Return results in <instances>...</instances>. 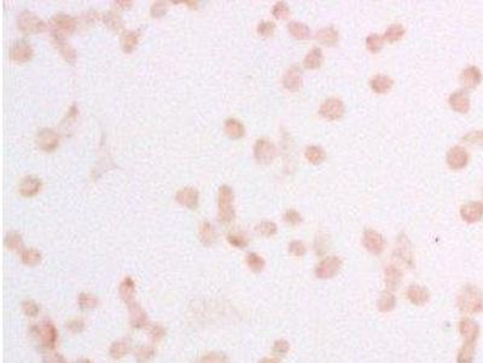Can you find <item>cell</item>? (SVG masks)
Masks as SVG:
<instances>
[{
  "label": "cell",
  "instance_id": "cell-1",
  "mask_svg": "<svg viewBox=\"0 0 483 363\" xmlns=\"http://www.w3.org/2000/svg\"><path fill=\"white\" fill-rule=\"evenodd\" d=\"M456 305L463 313L474 315L483 311V293L475 284H466L458 294Z\"/></svg>",
  "mask_w": 483,
  "mask_h": 363
},
{
  "label": "cell",
  "instance_id": "cell-2",
  "mask_svg": "<svg viewBox=\"0 0 483 363\" xmlns=\"http://www.w3.org/2000/svg\"><path fill=\"white\" fill-rule=\"evenodd\" d=\"M233 201H235V194L231 186L222 185L219 189L218 196V217L221 223H230L235 218L236 212Z\"/></svg>",
  "mask_w": 483,
  "mask_h": 363
},
{
  "label": "cell",
  "instance_id": "cell-3",
  "mask_svg": "<svg viewBox=\"0 0 483 363\" xmlns=\"http://www.w3.org/2000/svg\"><path fill=\"white\" fill-rule=\"evenodd\" d=\"M31 333L33 336H35L38 340H40V345L42 349H55L58 338V332L51 321L45 320V321L41 323V326L32 327Z\"/></svg>",
  "mask_w": 483,
  "mask_h": 363
},
{
  "label": "cell",
  "instance_id": "cell-4",
  "mask_svg": "<svg viewBox=\"0 0 483 363\" xmlns=\"http://www.w3.org/2000/svg\"><path fill=\"white\" fill-rule=\"evenodd\" d=\"M18 29L24 34H38L46 29L45 22L40 17L29 11H23L17 18Z\"/></svg>",
  "mask_w": 483,
  "mask_h": 363
},
{
  "label": "cell",
  "instance_id": "cell-5",
  "mask_svg": "<svg viewBox=\"0 0 483 363\" xmlns=\"http://www.w3.org/2000/svg\"><path fill=\"white\" fill-rule=\"evenodd\" d=\"M363 246L371 254L379 256L386 247V240H384L383 235L374 229H365L363 234Z\"/></svg>",
  "mask_w": 483,
  "mask_h": 363
},
{
  "label": "cell",
  "instance_id": "cell-6",
  "mask_svg": "<svg viewBox=\"0 0 483 363\" xmlns=\"http://www.w3.org/2000/svg\"><path fill=\"white\" fill-rule=\"evenodd\" d=\"M341 268H342V260L337 256L326 257L315 268V276L321 280L331 279L340 273Z\"/></svg>",
  "mask_w": 483,
  "mask_h": 363
},
{
  "label": "cell",
  "instance_id": "cell-7",
  "mask_svg": "<svg viewBox=\"0 0 483 363\" xmlns=\"http://www.w3.org/2000/svg\"><path fill=\"white\" fill-rule=\"evenodd\" d=\"M395 257L399 258L400 260L412 269L415 268V254H413L412 244H411L410 238L406 236L405 234L401 233L397 236L396 240V247H395Z\"/></svg>",
  "mask_w": 483,
  "mask_h": 363
},
{
  "label": "cell",
  "instance_id": "cell-8",
  "mask_svg": "<svg viewBox=\"0 0 483 363\" xmlns=\"http://www.w3.org/2000/svg\"><path fill=\"white\" fill-rule=\"evenodd\" d=\"M344 110V104L340 98H327L325 100L321 106L319 108V114L321 117L326 119L328 121H335L341 119L343 116Z\"/></svg>",
  "mask_w": 483,
  "mask_h": 363
},
{
  "label": "cell",
  "instance_id": "cell-9",
  "mask_svg": "<svg viewBox=\"0 0 483 363\" xmlns=\"http://www.w3.org/2000/svg\"><path fill=\"white\" fill-rule=\"evenodd\" d=\"M277 155V149L274 144L266 138L256 140L254 146V158L260 163L272 162Z\"/></svg>",
  "mask_w": 483,
  "mask_h": 363
},
{
  "label": "cell",
  "instance_id": "cell-10",
  "mask_svg": "<svg viewBox=\"0 0 483 363\" xmlns=\"http://www.w3.org/2000/svg\"><path fill=\"white\" fill-rule=\"evenodd\" d=\"M50 23L52 27V32L60 33L62 35L71 34V33H74L75 29H77V21H75V18L64 14L56 15L55 17L51 18Z\"/></svg>",
  "mask_w": 483,
  "mask_h": 363
},
{
  "label": "cell",
  "instance_id": "cell-11",
  "mask_svg": "<svg viewBox=\"0 0 483 363\" xmlns=\"http://www.w3.org/2000/svg\"><path fill=\"white\" fill-rule=\"evenodd\" d=\"M33 57V47L29 42L24 40L16 41L10 49V58L17 63H26Z\"/></svg>",
  "mask_w": 483,
  "mask_h": 363
},
{
  "label": "cell",
  "instance_id": "cell-12",
  "mask_svg": "<svg viewBox=\"0 0 483 363\" xmlns=\"http://www.w3.org/2000/svg\"><path fill=\"white\" fill-rule=\"evenodd\" d=\"M469 162V154L463 147H452L447 153V163L452 170L464 168Z\"/></svg>",
  "mask_w": 483,
  "mask_h": 363
},
{
  "label": "cell",
  "instance_id": "cell-13",
  "mask_svg": "<svg viewBox=\"0 0 483 363\" xmlns=\"http://www.w3.org/2000/svg\"><path fill=\"white\" fill-rule=\"evenodd\" d=\"M283 85L290 92H298L302 86V71L300 65L294 64L283 77Z\"/></svg>",
  "mask_w": 483,
  "mask_h": 363
},
{
  "label": "cell",
  "instance_id": "cell-14",
  "mask_svg": "<svg viewBox=\"0 0 483 363\" xmlns=\"http://www.w3.org/2000/svg\"><path fill=\"white\" fill-rule=\"evenodd\" d=\"M38 146L44 152L51 153L60 146V136L51 129H44L38 133Z\"/></svg>",
  "mask_w": 483,
  "mask_h": 363
},
{
  "label": "cell",
  "instance_id": "cell-15",
  "mask_svg": "<svg viewBox=\"0 0 483 363\" xmlns=\"http://www.w3.org/2000/svg\"><path fill=\"white\" fill-rule=\"evenodd\" d=\"M175 200L178 201L180 205L189 208V210H197L199 204V192L196 188L187 186V188L180 189V190L176 192Z\"/></svg>",
  "mask_w": 483,
  "mask_h": 363
},
{
  "label": "cell",
  "instance_id": "cell-16",
  "mask_svg": "<svg viewBox=\"0 0 483 363\" xmlns=\"http://www.w3.org/2000/svg\"><path fill=\"white\" fill-rule=\"evenodd\" d=\"M461 215L466 223H476L483 218V202L470 201L463 205L461 208Z\"/></svg>",
  "mask_w": 483,
  "mask_h": 363
},
{
  "label": "cell",
  "instance_id": "cell-17",
  "mask_svg": "<svg viewBox=\"0 0 483 363\" xmlns=\"http://www.w3.org/2000/svg\"><path fill=\"white\" fill-rule=\"evenodd\" d=\"M459 80L465 90H474L482 81V73L477 67L470 65L462 71Z\"/></svg>",
  "mask_w": 483,
  "mask_h": 363
},
{
  "label": "cell",
  "instance_id": "cell-18",
  "mask_svg": "<svg viewBox=\"0 0 483 363\" xmlns=\"http://www.w3.org/2000/svg\"><path fill=\"white\" fill-rule=\"evenodd\" d=\"M448 104L454 112L465 114L470 110V98L465 90L454 91L448 98Z\"/></svg>",
  "mask_w": 483,
  "mask_h": 363
},
{
  "label": "cell",
  "instance_id": "cell-19",
  "mask_svg": "<svg viewBox=\"0 0 483 363\" xmlns=\"http://www.w3.org/2000/svg\"><path fill=\"white\" fill-rule=\"evenodd\" d=\"M52 37H54L55 46L57 47V50L60 51V54L63 56L64 60L69 62L70 64H74L75 61H77V52L65 41L64 35L60 34V33L52 32Z\"/></svg>",
  "mask_w": 483,
  "mask_h": 363
},
{
  "label": "cell",
  "instance_id": "cell-20",
  "mask_svg": "<svg viewBox=\"0 0 483 363\" xmlns=\"http://www.w3.org/2000/svg\"><path fill=\"white\" fill-rule=\"evenodd\" d=\"M459 332L464 339V343L476 344L479 335V327L474 320L464 319L459 323Z\"/></svg>",
  "mask_w": 483,
  "mask_h": 363
},
{
  "label": "cell",
  "instance_id": "cell-21",
  "mask_svg": "<svg viewBox=\"0 0 483 363\" xmlns=\"http://www.w3.org/2000/svg\"><path fill=\"white\" fill-rule=\"evenodd\" d=\"M128 309H130L131 326H132L133 328L141 329L145 328V327L149 325V320H147L145 310H144L139 304L134 302L131 303L130 305H128Z\"/></svg>",
  "mask_w": 483,
  "mask_h": 363
},
{
  "label": "cell",
  "instance_id": "cell-22",
  "mask_svg": "<svg viewBox=\"0 0 483 363\" xmlns=\"http://www.w3.org/2000/svg\"><path fill=\"white\" fill-rule=\"evenodd\" d=\"M407 298L415 305L422 306L429 302L430 293L425 287L419 286V284H411L407 289Z\"/></svg>",
  "mask_w": 483,
  "mask_h": 363
},
{
  "label": "cell",
  "instance_id": "cell-23",
  "mask_svg": "<svg viewBox=\"0 0 483 363\" xmlns=\"http://www.w3.org/2000/svg\"><path fill=\"white\" fill-rule=\"evenodd\" d=\"M40 189L41 181L38 177H34V176H28V177L23 178L22 182L19 183V192L26 198L35 196L40 191Z\"/></svg>",
  "mask_w": 483,
  "mask_h": 363
},
{
  "label": "cell",
  "instance_id": "cell-24",
  "mask_svg": "<svg viewBox=\"0 0 483 363\" xmlns=\"http://www.w3.org/2000/svg\"><path fill=\"white\" fill-rule=\"evenodd\" d=\"M402 280V271L396 265H388L384 270V282L388 291H395Z\"/></svg>",
  "mask_w": 483,
  "mask_h": 363
},
{
  "label": "cell",
  "instance_id": "cell-25",
  "mask_svg": "<svg viewBox=\"0 0 483 363\" xmlns=\"http://www.w3.org/2000/svg\"><path fill=\"white\" fill-rule=\"evenodd\" d=\"M394 85V80L392 78H389L388 75H383V74H377L374 75L372 79L370 80V86L372 89L373 92L383 94L387 93L388 91L393 87Z\"/></svg>",
  "mask_w": 483,
  "mask_h": 363
},
{
  "label": "cell",
  "instance_id": "cell-26",
  "mask_svg": "<svg viewBox=\"0 0 483 363\" xmlns=\"http://www.w3.org/2000/svg\"><path fill=\"white\" fill-rule=\"evenodd\" d=\"M315 39L320 44L326 45V46H334L338 42V32L333 26H328V27L321 28L315 33Z\"/></svg>",
  "mask_w": 483,
  "mask_h": 363
},
{
  "label": "cell",
  "instance_id": "cell-27",
  "mask_svg": "<svg viewBox=\"0 0 483 363\" xmlns=\"http://www.w3.org/2000/svg\"><path fill=\"white\" fill-rule=\"evenodd\" d=\"M120 297L122 298L124 303H127L130 305L131 303H133L134 299V294H136V282H134L132 277H126L122 282L120 284Z\"/></svg>",
  "mask_w": 483,
  "mask_h": 363
},
{
  "label": "cell",
  "instance_id": "cell-28",
  "mask_svg": "<svg viewBox=\"0 0 483 363\" xmlns=\"http://www.w3.org/2000/svg\"><path fill=\"white\" fill-rule=\"evenodd\" d=\"M396 298L392 291H383L377 300V307L380 312H390L395 309Z\"/></svg>",
  "mask_w": 483,
  "mask_h": 363
},
{
  "label": "cell",
  "instance_id": "cell-29",
  "mask_svg": "<svg viewBox=\"0 0 483 363\" xmlns=\"http://www.w3.org/2000/svg\"><path fill=\"white\" fill-rule=\"evenodd\" d=\"M199 238L206 246H212L216 241V231L209 222H203L199 225Z\"/></svg>",
  "mask_w": 483,
  "mask_h": 363
},
{
  "label": "cell",
  "instance_id": "cell-30",
  "mask_svg": "<svg viewBox=\"0 0 483 363\" xmlns=\"http://www.w3.org/2000/svg\"><path fill=\"white\" fill-rule=\"evenodd\" d=\"M304 156L313 165H319L326 159V152L319 146H310L304 150Z\"/></svg>",
  "mask_w": 483,
  "mask_h": 363
},
{
  "label": "cell",
  "instance_id": "cell-31",
  "mask_svg": "<svg viewBox=\"0 0 483 363\" xmlns=\"http://www.w3.org/2000/svg\"><path fill=\"white\" fill-rule=\"evenodd\" d=\"M323 62V52L319 47H314L308 52L303 60V67L307 69H318Z\"/></svg>",
  "mask_w": 483,
  "mask_h": 363
},
{
  "label": "cell",
  "instance_id": "cell-32",
  "mask_svg": "<svg viewBox=\"0 0 483 363\" xmlns=\"http://www.w3.org/2000/svg\"><path fill=\"white\" fill-rule=\"evenodd\" d=\"M138 41H139V34L137 32H124L122 38H121V47H122L124 54H132L134 49L137 47Z\"/></svg>",
  "mask_w": 483,
  "mask_h": 363
},
{
  "label": "cell",
  "instance_id": "cell-33",
  "mask_svg": "<svg viewBox=\"0 0 483 363\" xmlns=\"http://www.w3.org/2000/svg\"><path fill=\"white\" fill-rule=\"evenodd\" d=\"M131 349H132V345H131L128 340H119V342H115L111 344L109 354L113 358L120 359L124 357L127 354H130Z\"/></svg>",
  "mask_w": 483,
  "mask_h": 363
},
{
  "label": "cell",
  "instance_id": "cell-34",
  "mask_svg": "<svg viewBox=\"0 0 483 363\" xmlns=\"http://www.w3.org/2000/svg\"><path fill=\"white\" fill-rule=\"evenodd\" d=\"M288 31L291 37L298 39V40H304L311 35V29L307 25L301 23V22H290L288 25Z\"/></svg>",
  "mask_w": 483,
  "mask_h": 363
},
{
  "label": "cell",
  "instance_id": "cell-35",
  "mask_svg": "<svg viewBox=\"0 0 483 363\" xmlns=\"http://www.w3.org/2000/svg\"><path fill=\"white\" fill-rule=\"evenodd\" d=\"M225 132L231 138H242L244 136V126L237 119H227L225 121Z\"/></svg>",
  "mask_w": 483,
  "mask_h": 363
},
{
  "label": "cell",
  "instance_id": "cell-36",
  "mask_svg": "<svg viewBox=\"0 0 483 363\" xmlns=\"http://www.w3.org/2000/svg\"><path fill=\"white\" fill-rule=\"evenodd\" d=\"M475 350H476V344H472V343H464L461 350H459L458 356H456V362L474 363Z\"/></svg>",
  "mask_w": 483,
  "mask_h": 363
},
{
  "label": "cell",
  "instance_id": "cell-37",
  "mask_svg": "<svg viewBox=\"0 0 483 363\" xmlns=\"http://www.w3.org/2000/svg\"><path fill=\"white\" fill-rule=\"evenodd\" d=\"M403 35H405V28H403L401 25L394 23L390 26L386 32H384L383 39H384V41L395 42V41H399Z\"/></svg>",
  "mask_w": 483,
  "mask_h": 363
},
{
  "label": "cell",
  "instance_id": "cell-38",
  "mask_svg": "<svg viewBox=\"0 0 483 363\" xmlns=\"http://www.w3.org/2000/svg\"><path fill=\"white\" fill-rule=\"evenodd\" d=\"M103 21L105 26H108L110 29H113L114 32H121L123 29V22L121 17L117 14H115L113 11L107 12V14L103 15Z\"/></svg>",
  "mask_w": 483,
  "mask_h": 363
},
{
  "label": "cell",
  "instance_id": "cell-39",
  "mask_svg": "<svg viewBox=\"0 0 483 363\" xmlns=\"http://www.w3.org/2000/svg\"><path fill=\"white\" fill-rule=\"evenodd\" d=\"M21 260L23 264L28 267H34L41 260V253L38 250L31 248V250H23L21 253Z\"/></svg>",
  "mask_w": 483,
  "mask_h": 363
},
{
  "label": "cell",
  "instance_id": "cell-40",
  "mask_svg": "<svg viewBox=\"0 0 483 363\" xmlns=\"http://www.w3.org/2000/svg\"><path fill=\"white\" fill-rule=\"evenodd\" d=\"M246 264H248L249 269L254 271V273H261L265 268L264 258L259 256L258 253H254V252L248 253V256H246Z\"/></svg>",
  "mask_w": 483,
  "mask_h": 363
},
{
  "label": "cell",
  "instance_id": "cell-41",
  "mask_svg": "<svg viewBox=\"0 0 483 363\" xmlns=\"http://www.w3.org/2000/svg\"><path fill=\"white\" fill-rule=\"evenodd\" d=\"M78 304L82 310H92L98 306V299L91 293H81L78 298Z\"/></svg>",
  "mask_w": 483,
  "mask_h": 363
},
{
  "label": "cell",
  "instance_id": "cell-42",
  "mask_svg": "<svg viewBox=\"0 0 483 363\" xmlns=\"http://www.w3.org/2000/svg\"><path fill=\"white\" fill-rule=\"evenodd\" d=\"M136 358L139 363L149 362L156 355V349L154 346H140L139 349L136 350Z\"/></svg>",
  "mask_w": 483,
  "mask_h": 363
},
{
  "label": "cell",
  "instance_id": "cell-43",
  "mask_svg": "<svg viewBox=\"0 0 483 363\" xmlns=\"http://www.w3.org/2000/svg\"><path fill=\"white\" fill-rule=\"evenodd\" d=\"M277 230H278L277 224L269 221L261 222V223H259L258 225H256V231H258L260 235H262V236H266V237L273 236V235L277 234Z\"/></svg>",
  "mask_w": 483,
  "mask_h": 363
},
{
  "label": "cell",
  "instance_id": "cell-44",
  "mask_svg": "<svg viewBox=\"0 0 483 363\" xmlns=\"http://www.w3.org/2000/svg\"><path fill=\"white\" fill-rule=\"evenodd\" d=\"M383 42H384L383 37H380L379 34L373 33V34H370L369 37L366 38V47H367V50L372 52V54H376V52H378L380 49H382Z\"/></svg>",
  "mask_w": 483,
  "mask_h": 363
},
{
  "label": "cell",
  "instance_id": "cell-45",
  "mask_svg": "<svg viewBox=\"0 0 483 363\" xmlns=\"http://www.w3.org/2000/svg\"><path fill=\"white\" fill-rule=\"evenodd\" d=\"M5 246L11 251L23 250V241L21 235L17 233H10L5 237Z\"/></svg>",
  "mask_w": 483,
  "mask_h": 363
},
{
  "label": "cell",
  "instance_id": "cell-46",
  "mask_svg": "<svg viewBox=\"0 0 483 363\" xmlns=\"http://www.w3.org/2000/svg\"><path fill=\"white\" fill-rule=\"evenodd\" d=\"M197 363H228V358L222 352H209L202 356Z\"/></svg>",
  "mask_w": 483,
  "mask_h": 363
},
{
  "label": "cell",
  "instance_id": "cell-47",
  "mask_svg": "<svg viewBox=\"0 0 483 363\" xmlns=\"http://www.w3.org/2000/svg\"><path fill=\"white\" fill-rule=\"evenodd\" d=\"M227 241L231 246L236 248H245V247H248V245H249L248 237L241 233L230 234L227 236Z\"/></svg>",
  "mask_w": 483,
  "mask_h": 363
},
{
  "label": "cell",
  "instance_id": "cell-48",
  "mask_svg": "<svg viewBox=\"0 0 483 363\" xmlns=\"http://www.w3.org/2000/svg\"><path fill=\"white\" fill-rule=\"evenodd\" d=\"M272 15L277 19H285L290 15V9L285 2H278L272 9Z\"/></svg>",
  "mask_w": 483,
  "mask_h": 363
},
{
  "label": "cell",
  "instance_id": "cell-49",
  "mask_svg": "<svg viewBox=\"0 0 483 363\" xmlns=\"http://www.w3.org/2000/svg\"><path fill=\"white\" fill-rule=\"evenodd\" d=\"M275 25L271 21H262L258 26V34L264 38L272 37L274 34Z\"/></svg>",
  "mask_w": 483,
  "mask_h": 363
},
{
  "label": "cell",
  "instance_id": "cell-50",
  "mask_svg": "<svg viewBox=\"0 0 483 363\" xmlns=\"http://www.w3.org/2000/svg\"><path fill=\"white\" fill-rule=\"evenodd\" d=\"M289 252L295 257H303L307 253V247L300 240H294L289 244Z\"/></svg>",
  "mask_w": 483,
  "mask_h": 363
},
{
  "label": "cell",
  "instance_id": "cell-51",
  "mask_svg": "<svg viewBox=\"0 0 483 363\" xmlns=\"http://www.w3.org/2000/svg\"><path fill=\"white\" fill-rule=\"evenodd\" d=\"M465 143L474 146H483V131H471L463 137Z\"/></svg>",
  "mask_w": 483,
  "mask_h": 363
},
{
  "label": "cell",
  "instance_id": "cell-52",
  "mask_svg": "<svg viewBox=\"0 0 483 363\" xmlns=\"http://www.w3.org/2000/svg\"><path fill=\"white\" fill-rule=\"evenodd\" d=\"M284 221L290 225L296 227V225L302 223V215L300 214V212L294 210V208H289L284 213Z\"/></svg>",
  "mask_w": 483,
  "mask_h": 363
},
{
  "label": "cell",
  "instance_id": "cell-53",
  "mask_svg": "<svg viewBox=\"0 0 483 363\" xmlns=\"http://www.w3.org/2000/svg\"><path fill=\"white\" fill-rule=\"evenodd\" d=\"M327 248H328L327 236H324L323 234L318 235V236L315 237V241H314L315 253H317L318 256H323L325 252L327 251Z\"/></svg>",
  "mask_w": 483,
  "mask_h": 363
},
{
  "label": "cell",
  "instance_id": "cell-54",
  "mask_svg": "<svg viewBox=\"0 0 483 363\" xmlns=\"http://www.w3.org/2000/svg\"><path fill=\"white\" fill-rule=\"evenodd\" d=\"M149 334L151 340H152L154 343H157L160 342V340H162L163 336L166 335V329H164L163 326H161L160 323H155V325L150 327Z\"/></svg>",
  "mask_w": 483,
  "mask_h": 363
},
{
  "label": "cell",
  "instance_id": "cell-55",
  "mask_svg": "<svg viewBox=\"0 0 483 363\" xmlns=\"http://www.w3.org/2000/svg\"><path fill=\"white\" fill-rule=\"evenodd\" d=\"M22 309L26 315L31 316V317L37 316L39 311H40V307H39V305L34 302V300H26V302H23Z\"/></svg>",
  "mask_w": 483,
  "mask_h": 363
},
{
  "label": "cell",
  "instance_id": "cell-56",
  "mask_svg": "<svg viewBox=\"0 0 483 363\" xmlns=\"http://www.w3.org/2000/svg\"><path fill=\"white\" fill-rule=\"evenodd\" d=\"M167 12V4L164 2H156L154 3L150 9V14L152 17L155 18H160L162 16L166 15Z\"/></svg>",
  "mask_w": 483,
  "mask_h": 363
},
{
  "label": "cell",
  "instance_id": "cell-57",
  "mask_svg": "<svg viewBox=\"0 0 483 363\" xmlns=\"http://www.w3.org/2000/svg\"><path fill=\"white\" fill-rule=\"evenodd\" d=\"M272 350H273V352L275 355L285 356L289 352V350H290V344H289L287 340L279 339L274 343Z\"/></svg>",
  "mask_w": 483,
  "mask_h": 363
},
{
  "label": "cell",
  "instance_id": "cell-58",
  "mask_svg": "<svg viewBox=\"0 0 483 363\" xmlns=\"http://www.w3.org/2000/svg\"><path fill=\"white\" fill-rule=\"evenodd\" d=\"M85 328V322L80 319H74L67 323V329L71 333H81Z\"/></svg>",
  "mask_w": 483,
  "mask_h": 363
},
{
  "label": "cell",
  "instance_id": "cell-59",
  "mask_svg": "<svg viewBox=\"0 0 483 363\" xmlns=\"http://www.w3.org/2000/svg\"><path fill=\"white\" fill-rule=\"evenodd\" d=\"M42 363H67L64 357L57 352H51V354H47L42 359Z\"/></svg>",
  "mask_w": 483,
  "mask_h": 363
},
{
  "label": "cell",
  "instance_id": "cell-60",
  "mask_svg": "<svg viewBox=\"0 0 483 363\" xmlns=\"http://www.w3.org/2000/svg\"><path fill=\"white\" fill-rule=\"evenodd\" d=\"M115 4H117L120 8L126 9V8H131V5L133 4L132 2H115Z\"/></svg>",
  "mask_w": 483,
  "mask_h": 363
},
{
  "label": "cell",
  "instance_id": "cell-61",
  "mask_svg": "<svg viewBox=\"0 0 483 363\" xmlns=\"http://www.w3.org/2000/svg\"><path fill=\"white\" fill-rule=\"evenodd\" d=\"M259 363H279L277 359H273V358H268V357H266V358H262L260 359V362Z\"/></svg>",
  "mask_w": 483,
  "mask_h": 363
},
{
  "label": "cell",
  "instance_id": "cell-62",
  "mask_svg": "<svg viewBox=\"0 0 483 363\" xmlns=\"http://www.w3.org/2000/svg\"><path fill=\"white\" fill-rule=\"evenodd\" d=\"M74 363H92L90 359H85V358H82V359H79V361L77 362H74Z\"/></svg>",
  "mask_w": 483,
  "mask_h": 363
},
{
  "label": "cell",
  "instance_id": "cell-63",
  "mask_svg": "<svg viewBox=\"0 0 483 363\" xmlns=\"http://www.w3.org/2000/svg\"><path fill=\"white\" fill-rule=\"evenodd\" d=\"M482 194H483V189H482Z\"/></svg>",
  "mask_w": 483,
  "mask_h": 363
}]
</instances>
